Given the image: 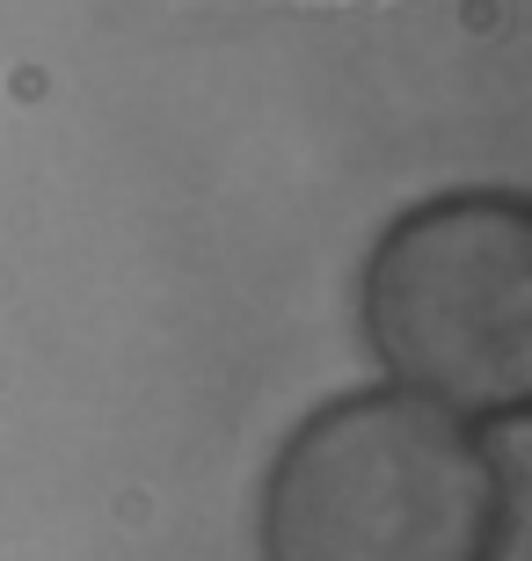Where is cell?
<instances>
[{"mask_svg":"<svg viewBox=\"0 0 532 561\" xmlns=\"http://www.w3.org/2000/svg\"><path fill=\"white\" fill-rule=\"evenodd\" d=\"M358 321L394 387L482 431L532 416V205L525 190H438L365 255Z\"/></svg>","mask_w":532,"mask_h":561,"instance_id":"7a4b0ae2","label":"cell"},{"mask_svg":"<svg viewBox=\"0 0 532 561\" xmlns=\"http://www.w3.org/2000/svg\"><path fill=\"white\" fill-rule=\"evenodd\" d=\"M511 533V459L409 387H358L299 416L256 511L263 561H503Z\"/></svg>","mask_w":532,"mask_h":561,"instance_id":"6da1fadb","label":"cell"}]
</instances>
